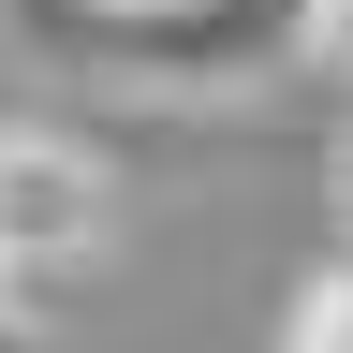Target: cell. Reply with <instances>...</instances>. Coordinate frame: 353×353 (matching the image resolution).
<instances>
[{
	"mask_svg": "<svg viewBox=\"0 0 353 353\" xmlns=\"http://www.w3.org/2000/svg\"><path fill=\"white\" fill-rule=\"evenodd\" d=\"M30 44H59L74 74H132V88H265L309 59L324 0H15Z\"/></svg>",
	"mask_w": 353,
	"mask_h": 353,
	"instance_id": "1",
	"label": "cell"
},
{
	"mask_svg": "<svg viewBox=\"0 0 353 353\" xmlns=\"http://www.w3.org/2000/svg\"><path fill=\"white\" fill-rule=\"evenodd\" d=\"M118 236V176L88 132H44V118H0V294L59 280Z\"/></svg>",
	"mask_w": 353,
	"mask_h": 353,
	"instance_id": "2",
	"label": "cell"
},
{
	"mask_svg": "<svg viewBox=\"0 0 353 353\" xmlns=\"http://www.w3.org/2000/svg\"><path fill=\"white\" fill-rule=\"evenodd\" d=\"M0 353H44V339H30V309H15V294H0Z\"/></svg>",
	"mask_w": 353,
	"mask_h": 353,
	"instance_id": "5",
	"label": "cell"
},
{
	"mask_svg": "<svg viewBox=\"0 0 353 353\" xmlns=\"http://www.w3.org/2000/svg\"><path fill=\"white\" fill-rule=\"evenodd\" d=\"M280 353H353V250L294 280V309H280Z\"/></svg>",
	"mask_w": 353,
	"mask_h": 353,
	"instance_id": "3",
	"label": "cell"
},
{
	"mask_svg": "<svg viewBox=\"0 0 353 353\" xmlns=\"http://www.w3.org/2000/svg\"><path fill=\"white\" fill-rule=\"evenodd\" d=\"M339 206H353V148H339Z\"/></svg>",
	"mask_w": 353,
	"mask_h": 353,
	"instance_id": "6",
	"label": "cell"
},
{
	"mask_svg": "<svg viewBox=\"0 0 353 353\" xmlns=\"http://www.w3.org/2000/svg\"><path fill=\"white\" fill-rule=\"evenodd\" d=\"M309 44H324V59L353 74V0H324V30H309Z\"/></svg>",
	"mask_w": 353,
	"mask_h": 353,
	"instance_id": "4",
	"label": "cell"
}]
</instances>
